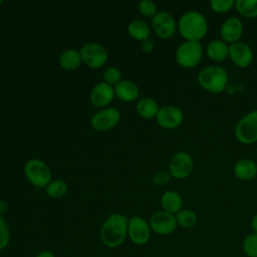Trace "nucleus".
I'll use <instances>...</instances> for the list:
<instances>
[{"instance_id": "22", "label": "nucleus", "mask_w": 257, "mask_h": 257, "mask_svg": "<svg viewBox=\"0 0 257 257\" xmlns=\"http://www.w3.org/2000/svg\"><path fill=\"white\" fill-rule=\"evenodd\" d=\"M137 111L144 118L155 117L159 111L158 102L152 97H143L137 103Z\"/></svg>"}, {"instance_id": "37", "label": "nucleus", "mask_w": 257, "mask_h": 257, "mask_svg": "<svg viewBox=\"0 0 257 257\" xmlns=\"http://www.w3.org/2000/svg\"><path fill=\"white\" fill-rule=\"evenodd\" d=\"M1 3H2V1H1V0H0V4H1Z\"/></svg>"}, {"instance_id": "11", "label": "nucleus", "mask_w": 257, "mask_h": 257, "mask_svg": "<svg viewBox=\"0 0 257 257\" xmlns=\"http://www.w3.org/2000/svg\"><path fill=\"white\" fill-rule=\"evenodd\" d=\"M156 119L160 126L167 130H174L182 124L184 120V112L178 106L165 105L159 108Z\"/></svg>"}, {"instance_id": "29", "label": "nucleus", "mask_w": 257, "mask_h": 257, "mask_svg": "<svg viewBox=\"0 0 257 257\" xmlns=\"http://www.w3.org/2000/svg\"><path fill=\"white\" fill-rule=\"evenodd\" d=\"M210 6L214 12L226 13L235 7L234 0H211Z\"/></svg>"}, {"instance_id": "13", "label": "nucleus", "mask_w": 257, "mask_h": 257, "mask_svg": "<svg viewBox=\"0 0 257 257\" xmlns=\"http://www.w3.org/2000/svg\"><path fill=\"white\" fill-rule=\"evenodd\" d=\"M229 57L236 66L246 68L252 63L254 53L247 42L239 40L229 45Z\"/></svg>"}, {"instance_id": "2", "label": "nucleus", "mask_w": 257, "mask_h": 257, "mask_svg": "<svg viewBox=\"0 0 257 257\" xmlns=\"http://www.w3.org/2000/svg\"><path fill=\"white\" fill-rule=\"evenodd\" d=\"M206 16L197 10H190L182 14L178 22V29L183 38L189 41H200L208 31Z\"/></svg>"}, {"instance_id": "5", "label": "nucleus", "mask_w": 257, "mask_h": 257, "mask_svg": "<svg viewBox=\"0 0 257 257\" xmlns=\"http://www.w3.org/2000/svg\"><path fill=\"white\" fill-rule=\"evenodd\" d=\"M234 135L244 145H251L257 142V109L247 112L237 121Z\"/></svg>"}, {"instance_id": "18", "label": "nucleus", "mask_w": 257, "mask_h": 257, "mask_svg": "<svg viewBox=\"0 0 257 257\" xmlns=\"http://www.w3.org/2000/svg\"><path fill=\"white\" fill-rule=\"evenodd\" d=\"M183 198L176 191H167L161 197V206L164 211L177 215L181 210H183Z\"/></svg>"}, {"instance_id": "27", "label": "nucleus", "mask_w": 257, "mask_h": 257, "mask_svg": "<svg viewBox=\"0 0 257 257\" xmlns=\"http://www.w3.org/2000/svg\"><path fill=\"white\" fill-rule=\"evenodd\" d=\"M242 249L246 256L257 257V233L252 232L244 238Z\"/></svg>"}, {"instance_id": "19", "label": "nucleus", "mask_w": 257, "mask_h": 257, "mask_svg": "<svg viewBox=\"0 0 257 257\" xmlns=\"http://www.w3.org/2000/svg\"><path fill=\"white\" fill-rule=\"evenodd\" d=\"M138 85L127 79L120 80L114 87V94L122 101H133L139 97Z\"/></svg>"}, {"instance_id": "21", "label": "nucleus", "mask_w": 257, "mask_h": 257, "mask_svg": "<svg viewBox=\"0 0 257 257\" xmlns=\"http://www.w3.org/2000/svg\"><path fill=\"white\" fill-rule=\"evenodd\" d=\"M127 31L131 37L140 41L149 39L151 35V29L148 23L140 19L133 20L127 26Z\"/></svg>"}, {"instance_id": "30", "label": "nucleus", "mask_w": 257, "mask_h": 257, "mask_svg": "<svg viewBox=\"0 0 257 257\" xmlns=\"http://www.w3.org/2000/svg\"><path fill=\"white\" fill-rule=\"evenodd\" d=\"M138 9L140 13L145 17H154L157 12V5L152 0H143L139 2Z\"/></svg>"}, {"instance_id": "9", "label": "nucleus", "mask_w": 257, "mask_h": 257, "mask_svg": "<svg viewBox=\"0 0 257 257\" xmlns=\"http://www.w3.org/2000/svg\"><path fill=\"white\" fill-rule=\"evenodd\" d=\"M151 230L158 235H170L178 226L176 215L170 214L164 210L155 212L149 221Z\"/></svg>"}, {"instance_id": "10", "label": "nucleus", "mask_w": 257, "mask_h": 257, "mask_svg": "<svg viewBox=\"0 0 257 257\" xmlns=\"http://www.w3.org/2000/svg\"><path fill=\"white\" fill-rule=\"evenodd\" d=\"M81 60L90 68H99L107 60V52L100 44L89 42L84 44L80 51Z\"/></svg>"}, {"instance_id": "14", "label": "nucleus", "mask_w": 257, "mask_h": 257, "mask_svg": "<svg viewBox=\"0 0 257 257\" xmlns=\"http://www.w3.org/2000/svg\"><path fill=\"white\" fill-rule=\"evenodd\" d=\"M120 119V113L115 107H107L97 111L91 117V125L94 130L103 132L112 128Z\"/></svg>"}, {"instance_id": "33", "label": "nucleus", "mask_w": 257, "mask_h": 257, "mask_svg": "<svg viewBox=\"0 0 257 257\" xmlns=\"http://www.w3.org/2000/svg\"><path fill=\"white\" fill-rule=\"evenodd\" d=\"M154 47H155V45H154L153 41H151L149 39L142 41V49L144 52L151 53L154 50Z\"/></svg>"}, {"instance_id": "32", "label": "nucleus", "mask_w": 257, "mask_h": 257, "mask_svg": "<svg viewBox=\"0 0 257 257\" xmlns=\"http://www.w3.org/2000/svg\"><path fill=\"white\" fill-rule=\"evenodd\" d=\"M172 176L171 174L169 173V171H166V170H161V171H158L154 177H153V183L154 185L156 186H164L166 185L170 180H171Z\"/></svg>"}, {"instance_id": "6", "label": "nucleus", "mask_w": 257, "mask_h": 257, "mask_svg": "<svg viewBox=\"0 0 257 257\" xmlns=\"http://www.w3.org/2000/svg\"><path fill=\"white\" fill-rule=\"evenodd\" d=\"M24 173L27 180L37 188H44L50 183L51 171L49 167L41 160H29L24 167Z\"/></svg>"}, {"instance_id": "20", "label": "nucleus", "mask_w": 257, "mask_h": 257, "mask_svg": "<svg viewBox=\"0 0 257 257\" xmlns=\"http://www.w3.org/2000/svg\"><path fill=\"white\" fill-rule=\"evenodd\" d=\"M206 53L213 61H223L229 57V45L222 39H213L208 43Z\"/></svg>"}, {"instance_id": "34", "label": "nucleus", "mask_w": 257, "mask_h": 257, "mask_svg": "<svg viewBox=\"0 0 257 257\" xmlns=\"http://www.w3.org/2000/svg\"><path fill=\"white\" fill-rule=\"evenodd\" d=\"M35 257H55L52 251L50 250H42L36 254Z\"/></svg>"}, {"instance_id": "36", "label": "nucleus", "mask_w": 257, "mask_h": 257, "mask_svg": "<svg viewBox=\"0 0 257 257\" xmlns=\"http://www.w3.org/2000/svg\"><path fill=\"white\" fill-rule=\"evenodd\" d=\"M251 228L254 233H257V213L253 216L251 221Z\"/></svg>"}, {"instance_id": "17", "label": "nucleus", "mask_w": 257, "mask_h": 257, "mask_svg": "<svg viewBox=\"0 0 257 257\" xmlns=\"http://www.w3.org/2000/svg\"><path fill=\"white\" fill-rule=\"evenodd\" d=\"M233 172L237 179L241 181H250L257 176V164L252 159L243 158L235 163Z\"/></svg>"}, {"instance_id": "15", "label": "nucleus", "mask_w": 257, "mask_h": 257, "mask_svg": "<svg viewBox=\"0 0 257 257\" xmlns=\"http://www.w3.org/2000/svg\"><path fill=\"white\" fill-rule=\"evenodd\" d=\"M243 22L236 16L226 18L220 27L221 39L226 43H234L240 40L243 34Z\"/></svg>"}, {"instance_id": "12", "label": "nucleus", "mask_w": 257, "mask_h": 257, "mask_svg": "<svg viewBox=\"0 0 257 257\" xmlns=\"http://www.w3.org/2000/svg\"><path fill=\"white\" fill-rule=\"evenodd\" d=\"M155 33L163 39L172 37L177 30V23L173 15L167 11L158 12L152 20Z\"/></svg>"}, {"instance_id": "24", "label": "nucleus", "mask_w": 257, "mask_h": 257, "mask_svg": "<svg viewBox=\"0 0 257 257\" xmlns=\"http://www.w3.org/2000/svg\"><path fill=\"white\" fill-rule=\"evenodd\" d=\"M235 8L246 18L257 17V0H236Z\"/></svg>"}, {"instance_id": "35", "label": "nucleus", "mask_w": 257, "mask_h": 257, "mask_svg": "<svg viewBox=\"0 0 257 257\" xmlns=\"http://www.w3.org/2000/svg\"><path fill=\"white\" fill-rule=\"evenodd\" d=\"M9 209L8 203L5 201H0V215L3 216V214H5Z\"/></svg>"}, {"instance_id": "3", "label": "nucleus", "mask_w": 257, "mask_h": 257, "mask_svg": "<svg viewBox=\"0 0 257 257\" xmlns=\"http://www.w3.org/2000/svg\"><path fill=\"white\" fill-rule=\"evenodd\" d=\"M198 82L203 89L211 93L222 92L229 81L227 70L219 65L204 67L198 74Z\"/></svg>"}, {"instance_id": "8", "label": "nucleus", "mask_w": 257, "mask_h": 257, "mask_svg": "<svg viewBox=\"0 0 257 257\" xmlns=\"http://www.w3.org/2000/svg\"><path fill=\"white\" fill-rule=\"evenodd\" d=\"M151 227L147 220L140 216H133L128 219L127 237L130 240L139 246L148 243L151 237Z\"/></svg>"}, {"instance_id": "31", "label": "nucleus", "mask_w": 257, "mask_h": 257, "mask_svg": "<svg viewBox=\"0 0 257 257\" xmlns=\"http://www.w3.org/2000/svg\"><path fill=\"white\" fill-rule=\"evenodd\" d=\"M103 78H104V82L108 83L109 85L112 84H117L120 80H121V73L119 71V69H117L116 67H107L104 72H103Z\"/></svg>"}, {"instance_id": "25", "label": "nucleus", "mask_w": 257, "mask_h": 257, "mask_svg": "<svg viewBox=\"0 0 257 257\" xmlns=\"http://www.w3.org/2000/svg\"><path fill=\"white\" fill-rule=\"evenodd\" d=\"M177 223L184 229H191L196 226L198 222L197 214L189 209H183L176 215Z\"/></svg>"}, {"instance_id": "26", "label": "nucleus", "mask_w": 257, "mask_h": 257, "mask_svg": "<svg viewBox=\"0 0 257 257\" xmlns=\"http://www.w3.org/2000/svg\"><path fill=\"white\" fill-rule=\"evenodd\" d=\"M46 193L51 198H61L67 193V185L62 180H54L47 185Z\"/></svg>"}, {"instance_id": "7", "label": "nucleus", "mask_w": 257, "mask_h": 257, "mask_svg": "<svg viewBox=\"0 0 257 257\" xmlns=\"http://www.w3.org/2000/svg\"><path fill=\"white\" fill-rule=\"evenodd\" d=\"M194 170V160L192 156L184 151L177 152L169 162V173L178 180L188 178Z\"/></svg>"}, {"instance_id": "1", "label": "nucleus", "mask_w": 257, "mask_h": 257, "mask_svg": "<svg viewBox=\"0 0 257 257\" xmlns=\"http://www.w3.org/2000/svg\"><path fill=\"white\" fill-rule=\"evenodd\" d=\"M128 219L119 213L110 214L102 223L99 230V238L107 248H117L127 237Z\"/></svg>"}, {"instance_id": "16", "label": "nucleus", "mask_w": 257, "mask_h": 257, "mask_svg": "<svg viewBox=\"0 0 257 257\" xmlns=\"http://www.w3.org/2000/svg\"><path fill=\"white\" fill-rule=\"evenodd\" d=\"M114 95V88L111 85L106 82H99L91 90L90 101L94 106L102 107L110 103Z\"/></svg>"}, {"instance_id": "23", "label": "nucleus", "mask_w": 257, "mask_h": 257, "mask_svg": "<svg viewBox=\"0 0 257 257\" xmlns=\"http://www.w3.org/2000/svg\"><path fill=\"white\" fill-rule=\"evenodd\" d=\"M80 53L74 49L64 50L59 56V63L61 67L66 70L76 69L81 63Z\"/></svg>"}, {"instance_id": "4", "label": "nucleus", "mask_w": 257, "mask_h": 257, "mask_svg": "<svg viewBox=\"0 0 257 257\" xmlns=\"http://www.w3.org/2000/svg\"><path fill=\"white\" fill-rule=\"evenodd\" d=\"M203 45L200 41L186 40L176 50V60L184 68L197 66L203 58Z\"/></svg>"}, {"instance_id": "28", "label": "nucleus", "mask_w": 257, "mask_h": 257, "mask_svg": "<svg viewBox=\"0 0 257 257\" xmlns=\"http://www.w3.org/2000/svg\"><path fill=\"white\" fill-rule=\"evenodd\" d=\"M10 229L2 215H0V251L4 250L10 242Z\"/></svg>"}]
</instances>
